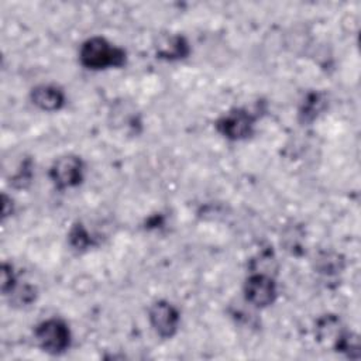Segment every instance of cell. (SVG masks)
Here are the masks:
<instances>
[{"label":"cell","mask_w":361,"mask_h":361,"mask_svg":"<svg viewBox=\"0 0 361 361\" xmlns=\"http://www.w3.org/2000/svg\"><path fill=\"white\" fill-rule=\"evenodd\" d=\"M79 61L87 69H106L110 66H123L126 62V51L110 44L102 37L86 39L79 51Z\"/></svg>","instance_id":"1"},{"label":"cell","mask_w":361,"mask_h":361,"mask_svg":"<svg viewBox=\"0 0 361 361\" xmlns=\"http://www.w3.org/2000/svg\"><path fill=\"white\" fill-rule=\"evenodd\" d=\"M38 345L49 354H62L71 345V330L61 319H48L35 329Z\"/></svg>","instance_id":"2"},{"label":"cell","mask_w":361,"mask_h":361,"mask_svg":"<svg viewBox=\"0 0 361 361\" xmlns=\"http://www.w3.org/2000/svg\"><path fill=\"white\" fill-rule=\"evenodd\" d=\"M49 178L59 189L78 186L83 179V162L76 155H65L58 158L51 169Z\"/></svg>","instance_id":"3"},{"label":"cell","mask_w":361,"mask_h":361,"mask_svg":"<svg viewBox=\"0 0 361 361\" xmlns=\"http://www.w3.org/2000/svg\"><path fill=\"white\" fill-rule=\"evenodd\" d=\"M244 296L252 306H269L276 298V285L268 274H252L244 283Z\"/></svg>","instance_id":"4"},{"label":"cell","mask_w":361,"mask_h":361,"mask_svg":"<svg viewBox=\"0 0 361 361\" xmlns=\"http://www.w3.org/2000/svg\"><path fill=\"white\" fill-rule=\"evenodd\" d=\"M254 117L244 109H234L220 117L216 123L217 131L228 140H243L252 131Z\"/></svg>","instance_id":"5"},{"label":"cell","mask_w":361,"mask_h":361,"mask_svg":"<svg viewBox=\"0 0 361 361\" xmlns=\"http://www.w3.org/2000/svg\"><path fill=\"white\" fill-rule=\"evenodd\" d=\"M148 319L155 333L162 338H171L178 330L179 313L176 307L166 300L155 302L149 309Z\"/></svg>","instance_id":"6"},{"label":"cell","mask_w":361,"mask_h":361,"mask_svg":"<svg viewBox=\"0 0 361 361\" xmlns=\"http://www.w3.org/2000/svg\"><path fill=\"white\" fill-rule=\"evenodd\" d=\"M31 100L41 110L55 111L63 106L65 94L54 85H39L31 90Z\"/></svg>","instance_id":"7"},{"label":"cell","mask_w":361,"mask_h":361,"mask_svg":"<svg viewBox=\"0 0 361 361\" xmlns=\"http://www.w3.org/2000/svg\"><path fill=\"white\" fill-rule=\"evenodd\" d=\"M157 54L164 59H182L189 54V44L182 35L162 37L157 44Z\"/></svg>","instance_id":"8"},{"label":"cell","mask_w":361,"mask_h":361,"mask_svg":"<svg viewBox=\"0 0 361 361\" xmlns=\"http://www.w3.org/2000/svg\"><path fill=\"white\" fill-rule=\"evenodd\" d=\"M323 107H324L323 94L317 92L309 93L303 100L302 107L299 109V117L303 123L313 121L317 117V114L323 110Z\"/></svg>","instance_id":"9"},{"label":"cell","mask_w":361,"mask_h":361,"mask_svg":"<svg viewBox=\"0 0 361 361\" xmlns=\"http://www.w3.org/2000/svg\"><path fill=\"white\" fill-rule=\"evenodd\" d=\"M341 268H343V259H340L338 254L323 252L316 258V269L322 274L338 272Z\"/></svg>","instance_id":"10"},{"label":"cell","mask_w":361,"mask_h":361,"mask_svg":"<svg viewBox=\"0 0 361 361\" xmlns=\"http://www.w3.org/2000/svg\"><path fill=\"white\" fill-rule=\"evenodd\" d=\"M10 295V302L14 306H27L35 300V289L30 285H14V288L7 293Z\"/></svg>","instance_id":"11"},{"label":"cell","mask_w":361,"mask_h":361,"mask_svg":"<svg viewBox=\"0 0 361 361\" xmlns=\"http://www.w3.org/2000/svg\"><path fill=\"white\" fill-rule=\"evenodd\" d=\"M336 350L340 351V353H345L348 357L351 358H358L360 357V353H358V338L357 336L351 334V333H344V334H340L337 338H336Z\"/></svg>","instance_id":"12"},{"label":"cell","mask_w":361,"mask_h":361,"mask_svg":"<svg viewBox=\"0 0 361 361\" xmlns=\"http://www.w3.org/2000/svg\"><path fill=\"white\" fill-rule=\"evenodd\" d=\"M69 243L75 250H86L92 244V238L82 224H75L69 233Z\"/></svg>","instance_id":"13"},{"label":"cell","mask_w":361,"mask_h":361,"mask_svg":"<svg viewBox=\"0 0 361 361\" xmlns=\"http://www.w3.org/2000/svg\"><path fill=\"white\" fill-rule=\"evenodd\" d=\"M16 285V276L13 267L10 264H3L1 268V290L4 295H7Z\"/></svg>","instance_id":"14"}]
</instances>
